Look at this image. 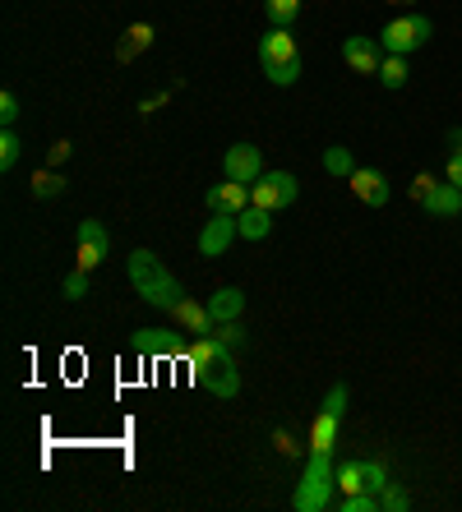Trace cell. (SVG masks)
<instances>
[{
    "label": "cell",
    "mask_w": 462,
    "mask_h": 512,
    "mask_svg": "<svg viewBox=\"0 0 462 512\" xmlns=\"http://www.w3.org/2000/svg\"><path fill=\"white\" fill-rule=\"evenodd\" d=\"M185 365L195 370V383L208 388L213 397L231 402V397L241 393V370H236V356H231V346L218 342V337H190V356Z\"/></svg>",
    "instance_id": "obj_1"
},
{
    "label": "cell",
    "mask_w": 462,
    "mask_h": 512,
    "mask_svg": "<svg viewBox=\"0 0 462 512\" xmlns=\"http://www.w3.org/2000/svg\"><path fill=\"white\" fill-rule=\"evenodd\" d=\"M125 273H130L134 291H139L153 310H176V300L185 296L181 282L167 273V263H162L153 250H134L130 259H125Z\"/></svg>",
    "instance_id": "obj_2"
},
{
    "label": "cell",
    "mask_w": 462,
    "mask_h": 512,
    "mask_svg": "<svg viewBox=\"0 0 462 512\" xmlns=\"http://www.w3.org/2000/svg\"><path fill=\"white\" fill-rule=\"evenodd\" d=\"M333 489H338V466L333 453H305V476L292 494L296 512H324L333 508Z\"/></svg>",
    "instance_id": "obj_3"
},
{
    "label": "cell",
    "mask_w": 462,
    "mask_h": 512,
    "mask_svg": "<svg viewBox=\"0 0 462 512\" xmlns=\"http://www.w3.org/2000/svg\"><path fill=\"white\" fill-rule=\"evenodd\" d=\"M435 37V24H430V14H398L393 24H384L379 33V47L389 51V56H412L421 51Z\"/></svg>",
    "instance_id": "obj_4"
},
{
    "label": "cell",
    "mask_w": 462,
    "mask_h": 512,
    "mask_svg": "<svg viewBox=\"0 0 462 512\" xmlns=\"http://www.w3.org/2000/svg\"><path fill=\"white\" fill-rule=\"evenodd\" d=\"M342 416H347V383H333L329 397H324V411L315 416V429H310V453H333L338 448Z\"/></svg>",
    "instance_id": "obj_5"
},
{
    "label": "cell",
    "mask_w": 462,
    "mask_h": 512,
    "mask_svg": "<svg viewBox=\"0 0 462 512\" xmlns=\"http://www.w3.org/2000/svg\"><path fill=\"white\" fill-rule=\"evenodd\" d=\"M296 194H301V180H296L292 171H264V176L250 185V203H259V208H268V213H278V208L296 203Z\"/></svg>",
    "instance_id": "obj_6"
},
{
    "label": "cell",
    "mask_w": 462,
    "mask_h": 512,
    "mask_svg": "<svg viewBox=\"0 0 462 512\" xmlns=\"http://www.w3.org/2000/svg\"><path fill=\"white\" fill-rule=\"evenodd\" d=\"M134 356H158V360H185L190 356V342H185L176 328H139L130 337Z\"/></svg>",
    "instance_id": "obj_7"
},
{
    "label": "cell",
    "mask_w": 462,
    "mask_h": 512,
    "mask_svg": "<svg viewBox=\"0 0 462 512\" xmlns=\"http://www.w3.org/2000/svg\"><path fill=\"white\" fill-rule=\"evenodd\" d=\"M393 480H389V466L384 462H342L338 466V489H347V494H361V489H370V494H384Z\"/></svg>",
    "instance_id": "obj_8"
},
{
    "label": "cell",
    "mask_w": 462,
    "mask_h": 512,
    "mask_svg": "<svg viewBox=\"0 0 462 512\" xmlns=\"http://www.w3.org/2000/svg\"><path fill=\"white\" fill-rule=\"evenodd\" d=\"M222 176L241 180V185H255L264 176V153H259L255 143H231L227 153H222Z\"/></svg>",
    "instance_id": "obj_9"
},
{
    "label": "cell",
    "mask_w": 462,
    "mask_h": 512,
    "mask_svg": "<svg viewBox=\"0 0 462 512\" xmlns=\"http://www.w3.org/2000/svg\"><path fill=\"white\" fill-rule=\"evenodd\" d=\"M347 185H352V194L365 203V208H384L389 203V176L384 171H375V167H356L352 176H347Z\"/></svg>",
    "instance_id": "obj_10"
},
{
    "label": "cell",
    "mask_w": 462,
    "mask_h": 512,
    "mask_svg": "<svg viewBox=\"0 0 462 512\" xmlns=\"http://www.w3.org/2000/svg\"><path fill=\"white\" fill-rule=\"evenodd\" d=\"M236 236H241L236 217H231V213H213V222H204V231H199V254H204V259H218V254L227 250Z\"/></svg>",
    "instance_id": "obj_11"
},
{
    "label": "cell",
    "mask_w": 462,
    "mask_h": 512,
    "mask_svg": "<svg viewBox=\"0 0 462 512\" xmlns=\"http://www.w3.org/2000/svg\"><path fill=\"white\" fill-rule=\"evenodd\" d=\"M342 60H347V70H356V74H379L384 47H379L375 37H347V42H342Z\"/></svg>",
    "instance_id": "obj_12"
},
{
    "label": "cell",
    "mask_w": 462,
    "mask_h": 512,
    "mask_svg": "<svg viewBox=\"0 0 462 512\" xmlns=\"http://www.w3.org/2000/svg\"><path fill=\"white\" fill-rule=\"evenodd\" d=\"M208 203V213H245L250 208V185H241V180H222V185H208L204 194Z\"/></svg>",
    "instance_id": "obj_13"
},
{
    "label": "cell",
    "mask_w": 462,
    "mask_h": 512,
    "mask_svg": "<svg viewBox=\"0 0 462 512\" xmlns=\"http://www.w3.org/2000/svg\"><path fill=\"white\" fill-rule=\"evenodd\" d=\"M171 314H176V328H181L185 337H213V328H218L213 314H208V305H199V300H190V296L176 300Z\"/></svg>",
    "instance_id": "obj_14"
},
{
    "label": "cell",
    "mask_w": 462,
    "mask_h": 512,
    "mask_svg": "<svg viewBox=\"0 0 462 512\" xmlns=\"http://www.w3.org/2000/svg\"><path fill=\"white\" fill-rule=\"evenodd\" d=\"M301 51H296V37L292 28H268L264 37H259V65H282V60H296Z\"/></svg>",
    "instance_id": "obj_15"
},
{
    "label": "cell",
    "mask_w": 462,
    "mask_h": 512,
    "mask_svg": "<svg viewBox=\"0 0 462 512\" xmlns=\"http://www.w3.org/2000/svg\"><path fill=\"white\" fill-rule=\"evenodd\" d=\"M421 208H426L430 217H462V190L449 185V180H444V185L435 180V185L421 194Z\"/></svg>",
    "instance_id": "obj_16"
},
{
    "label": "cell",
    "mask_w": 462,
    "mask_h": 512,
    "mask_svg": "<svg viewBox=\"0 0 462 512\" xmlns=\"http://www.w3.org/2000/svg\"><path fill=\"white\" fill-rule=\"evenodd\" d=\"M208 314H213V323H231L245 314V291L241 286H222V291H213V300H208Z\"/></svg>",
    "instance_id": "obj_17"
},
{
    "label": "cell",
    "mask_w": 462,
    "mask_h": 512,
    "mask_svg": "<svg viewBox=\"0 0 462 512\" xmlns=\"http://www.w3.org/2000/svg\"><path fill=\"white\" fill-rule=\"evenodd\" d=\"M236 227H241L245 240H268V231H273V213L259 208V203H250L245 213H236Z\"/></svg>",
    "instance_id": "obj_18"
},
{
    "label": "cell",
    "mask_w": 462,
    "mask_h": 512,
    "mask_svg": "<svg viewBox=\"0 0 462 512\" xmlns=\"http://www.w3.org/2000/svg\"><path fill=\"white\" fill-rule=\"evenodd\" d=\"M65 185H70V180H65L56 167H47V171H37L33 194H37V199H56V194H65Z\"/></svg>",
    "instance_id": "obj_19"
},
{
    "label": "cell",
    "mask_w": 462,
    "mask_h": 512,
    "mask_svg": "<svg viewBox=\"0 0 462 512\" xmlns=\"http://www.w3.org/2000/svg\"><path fill=\"white\" fill-rule=\"evenodd\" d=\"M268 19H273V28H292L296 14H301V0H264Z\"/></svg>",
    "instance_id": "obj_20"
},
{
    "label": "cell",
    "mask_w": 462,
    "mask_h": 512,
    "mask_svg": "<svg viewBox=\"0 0 462 512\" xmlns=\"http://www.w3.org/2000/svg\"><path fill=\"white\" fill-rule=\"evenodd\" d=\"M324 171H329V176H338V180L352 176V171H356L352 148H324Z\"/></svg>",
    "instance_id": "obj_21"
},
{
    "label": "cell",
    "mask_w": 462,
    "mask_h": 512,
    "mask_svg": "<svg viewBox=\"0 0 462 512\" xmlns=\"http://www.w3.org/2000/svg\"><path fill=\"white\" fill-rule=\"evenodd\" d=\"M333 508L338 512H384L379 508V494H370V489H361V494H342V499H333Z\"/></svg>",
    "instance_id": "obj_22"
},
{
    "label": "cell",
    "mask_w": 462,
    "mask_h": 512,
    "mask_svg": "<svg viewBox=\"0 0 462 512\" xmlns=\"http://www.w3.org/2000/svg\"><path fill=\"white\" fill-rule=\"evenodd\" d=\"M379 84L384 88L407 84V56H384V65H379Z\"/></svg>",
    "instance_id": "obj_23"
},
{
    "label": "cell",
    "mask_w": 462,
    "mask_h": 512,
    "mask_svg": "<svg viewBox=\"0 0 462 512\" xmlns=\"http://www.w3.org/2000/svg\"><path fill=\"white\" fill-rule=\"evenodd\" d=\"M264 74H268V84L292 88L296 79H301V56H296V60H282V65H264Z\"/></svg>",
    "instance_id": "obj_24"
},
{
    "label": "cell",
    "mask_w": 462,
    "mask_h": 512,
    "mask_svg": "<svg viewBox=\"0 0 462 512\" xmlns=\"http://www.w3.org/2000/svg\"><path fill=\"white\" fill-rule=\"evenodd\" d=\"M19 157H24V139H19L14 130H5V134H0V171H14V162H19Z\"/></svg>",
    "instance_id": "obj_25"
},
{
    "label": "cell",
    "mask_w": 462,
    "mask_h": 512,
    "mask_svg": "<svg viewBox=\"0 0 462 512\" xmlns=\"http://www.w3.org/2000/svg\"><path fill=\"white\" fill-rule=\"evenodd\" d=\"M79 240H88V245H98V250L111 254V231L102 227L98 217H88V222H79Z\"/></svg>",
    "instance_id": "obj_26"
},
{
    "label": "cell",
    "mask_w": 462,
    "mask_h": 512,
    "mask_svg": "<svg viewBox=\"0 0 462 512\" xmlns=\"http://www.w3.org/2000/svg\"><path fill=\"white\" fill-rule=\"evenodd\" d=\"M213 337H218V342H227L231 351H236V346H245V342H250V333H245V328H241V319L218 323V328H213Z\"/></svg>",
    "instance_id": "obj_27"
},
{
    "label": "cell",
    "mask_w": 462,
    "mask_h": 512,
    "mask_svg": "<svg viewBox=\"0 0 462 512\" xmlns=\"http://www.w3.org/2000/svg\"><path fill=\"white\" fill-rule=\"evenodd\" d=\"M107 259V250H98V245H88V240H79V254H74V263L84 268V273H93L98 263Z\"/></svg>",
    "instance_id": "obj_28"
},
{
    "label": "cell",
    "mask_w": 462,
    "mask_h": 512,
    "mask_svg": "<svg viewBox=\"0 0 462 512\" xmlns=\"http://www.w3.org/2000/svg\"><path fill=\"white\" fill-rule=\"evenodd\" d=\"M84 296H88V273L84 268L65 273V300H84Z\"/></svg>",
    "instance_id": "obj_29"
},
{
    "label": "cell",
    "mask_w": 462,
    "mask_h": 512,
    "mask_svg": "<svg viewBox=\"0 0 462 512\" xmlns=\"http://www.w3.org/2000/svg\"><path fill=\"white\" fill-rule=\"evenodd\" d=\"M407 503H412V499H407V489H402V485H389L384 494H379V508H384V512H402Z\"/></svg>",
    "instance_id": "obj_30"
},
{
    "label": "cell",
    "mask_w": 462,
    "mask_h": 512,
    "mask_svg": "<svg viewBox=\"0 0 462 512\" xmlns=\"http://www.w3.org/2000/svg\"><path fill=\"white\" fill-rule=\"evenodd\" d=\"M153 47V24H134L130 28V51H148Z\"/></svg>",
    "instance_id": "obj_31"
},
{
    "label": "cell",
    "mask_w": 462,
    "mask_h": 512,
    "mask_svg": "<svg viewBox=\"0 0 462 512\" xmlns=\"http://www.w3.org/2000/svg\"><path fill=\"white\" fill-rule=\"evenodd\" d=\"M0 120H5V130H14V120H19V97L14 93H0Z\"/></svg>",
    "instance_id": "obj_32"
},
{
    "label": "cell",
    "mask_w": 462,
    "mask_h": 512,
    "mask_svg": "<svg viewBox=\"0 0 462 512\" xmlns=\"http://www.w3.org/2000/svg\"><path fill=\"white\" fill-rule=\"evenodd\" d=\"M273 448H278L282 457H301V443H296L287 429H278V434H273Z\"/></svg>",
    "instance_id": "obj_33"
},
{
    "label": "cell",
    "mask_w": 462,
    "mask_h": 512,
    "mask_svg": "<svg viewBox=\"0 0 462 512\" xmlns=\"http://www.w3.org/2000/svg\"><path fill=\"white\" fill-rule=\"evenodd\" d=\"M70 153H74V148H70V143H51V153H47V167H56V171H61L65 167V162H70Z\"/></svg>",
    "instance_id": "obj_34"
},
{
    "label": "cell",
    "mask_w": 462,
    "mask_h": 512,
    "mask_svg": "<svg viewBox=\"0 0 462 512\" xmlns=\"http://www.w3.org/2000/svg\"><path fill=\"white\" fill-rule=\"evenodd\" d=\"M444 180L462 190V157H458V153H449V162H444Z\"/></svg>",
    "instance_id": "obj_35"
},
{
    "label": "cell",
    "mask_w": 462,
    "mask_h": 512,
    "mask_svg": "<svg viewBox=\"0 0 462 512\" xmlns=\"http://www.w3.org/2000/svg\"><path fill=\"white\" fill-rule=\"evenodd\" d=\"M430 185H435V176H426V171H421V176H416V180H412V194H416V199H421V194H426V190H430Z\"/></svg>",
    "instance_id": "obj_36"
},
{
    "label": "cell",
    "mask_w": 462,
    "mask_h": 512,
    "mask_svg": "<svg viewBox=\"0 0 462 512\" xmlns=\"http://www.w3.org/2000/svg\"><path fill=\"white\" fill-rule=\"evenodd\" d=\"M449 153L462 157V130H449Z\"/></svg>",
    "instance_id": "obj_37"
},
{
    "label": "cell",
    "mask_w": 462,
    "mask_h": 512,
    "mask_svg": "<svg viewBox=\"0 0 462 512\" xmlns=\"http://www.w3.org/2000/svg\"><path fill=\"white\" fill-rule=\"evenodd\" d=\"M393 5H412V0H393Z\"/></svg>",
    "instance_id": "obj_38"
}]
</instances>
